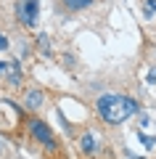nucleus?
Segmentation results:
<instances>
[{
	"instance_id": "f257e3e1",
	"label": "nucleus",
	"mask_w": 156,
	"mask_h": 159,
	"mask_svg": "<svg viewBox=\"0 0 156 159\" xmlns=\"http://www.w3.org/2000/svg\"><path fill=\"white\" fill-rule=\"evenodd\" d=\"M135 111H138V103L130 96H100L98 98V114L109 125H119L127 117H132Z\"/></svg>"
},
{
	"instance_id": "f03ea898",
	"label": "nucleus",
	"mask_w": 156,
	"mask_h": 159,
	"mask_svg": "<svg viewBox=\"0 0 156 159\" xmlns=\"http://www.w3.org/2000/svg\"><path fill=\"white\" fill-rule=\"evenodd\" d=\"M16 16H19L21 24L34 27L37 24V16H40V3L37 0H16Z\"/></svg>"
},
{
	"instance_id": "7ed1b4c3",
	"label": "nucleus",
	"mask_w": 156,
	"mask_h": 159,
	"mask_svg": "<svg viewBox=\"0 0 156 159\" xmlns=\"http://www.w3.org/2000/svg\"><path fill=\"white\" fill-rule=\"evenodd\" d=\"M32 135L37 138V141L42 143L45 148H48V151H50L53 146H56V143H53V133H50V127L45 125L42 119H34V122H32Z\"/></svg>"
},
{
	"instance_id": "20e7f679",
	"label": "nucleus",
	"mask_w": 156,
	"mask_h": 159,
	"mask_svg": "<svg viewBox=\"0 0 156 159\" xmlns=\"http://www.w3.org/2000/svg\"><path fill=\"white\" fill-rule=\"evenodd\" d=\"M79 148H82L85 154H90V157L98 151V143H95V135H93V133H82V138H79Z\"/></svg>"
},
{
	"instance_id": "39448f33",
	"label": "nucleus",
	"mask_w": 156,
	"mask_h": 159,
	"mask_svg": "<svg viewBox=\"0 0 156 159\" xmlns=\"http://www.w3.org/2000/svg\"><path fill=\"white\" fill-rule=\"evenodd\" d=\"M42 90H29L27 93V106L29 109H40V106H42Z\"/></svg>"
},
{
	"instance_id": "423d86ee",
	"label": "nucleus",
	"mask_w": 156,
	"mask_h": 159,
	"mask_svg": "<svg viewBox=\"0 0 156 159\" xmlns=\"http://www.w3.org/2000/svg\"><path fill=\"white\" fill-rule=\"evenodd\" d=\"M90 3H93V0H61V6L66 8V11H82Z\"/></svg>"
},
{
	"instance_id": "0eeeda50",
	"label": "nucleus",
	"mask_w": 156,
	"mask_h": 159,
	"mask_svg": "<svg viewBox=\"0 0 156 159\" xmlns=\"http://www.w3.org/2000/svg\"><path fill=\"white\" fill-rule=\"evenodd\" d=\"M8 82H11V85H19V82H21V72H19L16 64H11V74H8Z\"/></svg>"
},
{
	"instance_id": "6e6552de",
	"label": "nucleus",
	"mask_w": 156,
	"mask_h": 159,
	"mask_svg": "<svg viewBox=\"0 0 156 159\" xmlns=\"http://www.w3.org/2000/svg\"><path fill=\"white\" fill-rule=\"evenodd\" d=\"M154 11H156V0H148L145 8H143V13H145V16H154Z\"/></svg>"
},
{
	"instance_id": "1a4fd4ad",
	"label": "nucleus",
	"mask_w": 156,
	"mask_h": 159,
	"mask_svg": "<svg viewBox=\"0 0 156 159\" xmlns=\"http://www.w3.org/2000/svg\"><path fill=\"white\" fill-rule=\"evenodd\" d=\"M6 48H8V37L0 32V51H6Z\"/></svg>"
},
{
	"instance_id": "9d476101",
	"label": "nucleus",
	"mask_w": 156,
	"mask_h": 159,
	"mask_svg": "<svg viewBox=\"0 0 156 159\" xmlns=\"http://www.w3.org/2000/svg\"><path fill=\"white\" fill-rule=\"evenodd\" d=\"M148 82H151V85H156V69H148Z\"/></svg>"
},
{
	"instance_id": "9b49d317",
	"label": "nucleus",
	"mask_w": 156,
	"mask_h": 159,
	"mask_svg": "<svg viewBox=\"0 0 156 159\" xmlns=\"http://www.w3.org/2000/svg\"><path fill=\"white\" fill-rule=\"evenodd\" d=\"M3 69H6V64H3V61H0V72H3Z\"/></svg>"
}]
</instances>
